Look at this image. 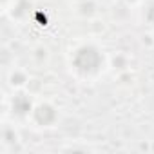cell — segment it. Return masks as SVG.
I'll list each match as a JSON object with an SVG mask.
<instances>
[{"mask_svg": "<svg viewBox=\"0 0 154 154\" xmlns=\"http://www.w3.org/2000/svg\"><path fill=\"white\" fill-rule=\"evenodd\" d=\"M74 67L78 69L80 72L84 74H93V72H98L102 63H103V58L100 54V51L93 45H85L82 49L76 51L74 54Z\"/></svg>", "mask_w": 154, "mask_h": 154, "instance_id": "cell-1", "label": "cell"}]
</instances>
